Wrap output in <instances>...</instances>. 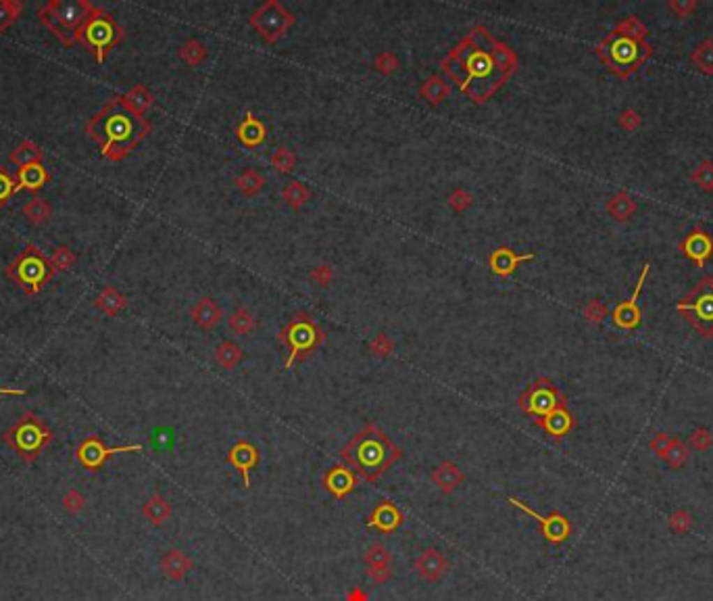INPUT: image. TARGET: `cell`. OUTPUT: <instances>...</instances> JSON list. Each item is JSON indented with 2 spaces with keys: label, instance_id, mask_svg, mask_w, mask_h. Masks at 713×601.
Instances as JSON below:
<instances>
[{
  "label": "cell",
  "instance_id": "58",
  "mask_svg": "<svg viewBox=\"0 0 713 601\" xmlns=\"http://www.w3.org/2000/svg\"><path fill=\"white\" fill-rule=\"evenodd\" d=\"M309 278H311V282L317 284V287H328V284L332 282V278H334V272H332V268H330L328 263H323V266L313 268V272H311Z\"/></svg>",
  "mask_w": 713,
  "mask_h": 601
},
{
  "label": "cell",
  "instance_id": "54",
  "mask_svg": "<svg viewBox=\"0 0 713 601\" xmlns=\"http://www.w3.org/2000/svg\"><path fill=\"white\" fill-rule=\"evenodd\" d=\"M713 445V435L707 428H697L691 435V447L695 451H707Z\"/></svg>",
  "mask_w": 713,
  "mask_h": 601
},
{
  "label": "cell",
  "instance_id": "33",
  "mask_svg": "<svg viewBox=\"0 0 713 601\" xmlns=\"http://www.w3.org/2000/svg\"><path fill=\"white\" fill-rule=\"evenodd\" d=\"M119 101H122V105L126 107V109H130L132 113H136V115H142L144 117V113H146V109L152 105V94L144 88V86H134L128 94H124V96H119Z\"/></svg>",
  "mask_w": 713,
  "mask_h": 601
},
{
  "label": "cell",
  "instance_id": "37",
  "mask_svg": "<svg viewBox=\"0 0 713 601\" xmlns=\"http://www.w3.org/2000/svg\"><path fill=\"white\" fill-rule=\"evenodd\" d=\"M179 59H182L186 65H190V67L200 65V63L207 59V46H205L200 40H196V38L186 40V42L179 46Z\"/></svg>",
  "mask_w": 713,
  "mask_h": 601
},
{
  "label": "cell",
  "instance_id": "59",
  "mask_svg": "<svg viewBox=\"0 0 713 601\" xmlns=\"http://www.w3.org/2000/svg\"><path fill=\"white\" fill-rule=\"evenodd\" d=\"M670 441H672V437H670V435H666V433H657V435L653 437V441H651V449L655 451V455H657L659 459H663L666 451H668V447H670Z\"/></svg>",
  "mask_w": 713,
  "mask_h": 601
},
{
  "label": "cell",
  "instance_id": "46",
  "mask_svg": "<svg viewBox=\"0 0 713 601\" xmlns=\"http://www.w3.org/2000/svg\"><path fill=\"white\" fill-rule=\"evenodd\" d=\"M607 313H609L607 305L596 299L588 300V303L582 307V315H584L590 324H601V321L607 317Z\"/></svg>",
  "mask_w": 713,
  "mask_h": 601
},
{
  "label": "cell",
  "instance_id": "10",
  "mask_svg": "<svg viewBox=\"0 0 713 601\" xmlns=\"http://www.w3.org/2000/svg\"><path fill=\"white\" fill-rule=\"evenodd\" d=\"M50 268L52 266L48 263V259L36 247H27L10 266L8 278L19 282V287H23L27 293H38L46 284V280H50Z\"/></svg>",
  "mask_w": 713,
  "mask_h": 601
},
{
  "label": "cell",
  "instance_id": "24",
  "mask_svg": "<svg viewBox=\"0 0 713 601\" xmlns=\"http://www.w3.org/2000/svg\"><path fill=\"white\" fill-rule=\"evenodd\" d=\"M236 136H238V140H240L244 147L257 149V147H261V145L267 140V128H265V124H263L259 117H255V115L249 111V113L244 115V120L238 124Z\"/></svg>",
  "mask_w": 713,
  "mask_h": 601
},
{
  "label": "cell",
  "instance_id": "20",
  "mask_svg": "<svg viewBox=\"0 0 713 601\" xmlns=\"http://www.w3.org/2000/svg\"><path fill=\"white\" fill-rule=\"evenodd\" d=\"M363 560L367 564V574L374 583L382 585L392 577V556L382 543H372Z\"/></svg>",
  "mask_w": 713,
  "mask_h": 601
},
{
  "label": "cell",
  "instance_id": "56",
  "mask_svg": "<svg viewBox=\"0 0 713 601\" xmlns=\"http://www.w3.org/2000/svg\"><path fill=\"white\" fill-rule=\"evenodd\" d=\"M670 526H672L674 533H686V530L693 526V518H691L689 512L678 509V512H674V514L670 516Z\"/></svg>",
  "mask_w": 713,
  "mask_h": 601
},
{
  "label": "cell",
  "instance_id": "30",
  "mask_svg": "<svg viewBox=\"0 0 713 601\" xmlns=\"http://www.w3.org/2000/svg\"><path fill=\"white\" fill-rule=\"evenodd\" d=\"M142 514L144 518H146L152 526H161V524H165V522L169 520V516H171V505H169V501H167L163 495L154 493V495L148 497V501L144 503Z\"/></svg>",
  "mask_w": 713,
  "mask_h": 601
},
{
  "label": "cell",
  "instance_id": "9",
  "mask_svg": "<svg viewBox=\"0 0 713 601\" xmlns=\"http://www.w3.org/2000/svg\"><path fill=\"white\" fill-rule=\"evenodd\" d=\"M676 309L703 338H713V276L701 278Z\"/></svg>",
  "mask_w": 713,
  "mask_h": 601
},
{
  "label": "cell",
  "instance_id": "36",
  "mask_svg": "<svg viewBox=\"0 0 713 601\" xmlns=\"http://www.w3.org/2000/svg\"><path fill=\"white\" fill-rule=\"evenodd\" d=\"M282 198H284V203L288 207L300 209V207L311 198V190H309L302 182H296V180H294V182H288L284 186Z\"/></svg>",
  "mask_w": 713,
  "mask_h": 601
},
{
  "label": "cell",
  "instance_id": "21",
  "mask_svg": "<svg viewBox=\"0 0 713 601\" xmlns=\"http://www.w3.org/2000/svg\"><path fill=\"white\" fill-rule=\"evenodd\" d=\"M403 522H405V514L392 501H382L374 507L367 520V526L378 528L384 535H390V533H397L403 526Z\"/></svg>",
  "mask_w": 713,
  "mask_h": 601
},
{
  "label": "cell",
  "instance_id": "26",
  "mask_svg": "<svg viewBox=\"0 0 713 601\" xmlns=\"http://www.w3.org/2000/svg\"><path fill=\"white\" fill-rule=\"evenodd\" d=\"M190 568H192V560L179 549H171L161 558V570L171 581H182L190 572Z\"/></svg>",
  "mask_w": 713,
  "mask_h": 601
},
{
  "label": "cell",
  "instance_id": "48",
  "mask_svg": "<svg viewBox=\"0 0 713 601\" xmlns=\"http://www.w3.org/2000/svg\"><path fill=\"white\" fill-rule=\"evenodd\" d=\"M21 10V2H13V0H0V31L6 29L19 15Z\"/></svg>",
  "mask_w": 713,
  "mask_h": 601
},
{
  "label": "cell",
  "instance_id": "15",
  "mask_svg": "<svg viewBox=\"0 0 713 601\" xmlns=\"http://www.w3.org/2000/svg\"><path fill=\"white\" fill-rule=\"evenodd\" d=\"M138 451H142V445H138V443H136V445L107 447V445L103 443V439H98V437H88V439H84V441L80 443V447H78V461H80L86 470L94 472V470L103 468L105 461H107L109 457L117 455V453H138Z\"/></svg>",
  "mask_w": 713,
  "mask_h": 601
},
{
  "label": "cell",
  "instance_id": "11",
  "mask_svg": "<svg viewBox=\"0 0 713 601\" xmlns=\"http://www.w3.org/2000/svg\"><path fill=\"white\" fill-rule=\"evenodd\" d=\"M568 403L566 395L553 384V380L549 378H536L522 395H520V410L528 416H532L534 420H541L545 416H549L551 412H555L559 405Z\"/></svg>",
  "mask_w": 713,
  "mask_h": 601
},
{
  "label": "cell",
  "instance_id": "6",
  "mask_svg": "<svg viewBox=\"0 0 713 601\" xmlns=\"http://www.w3.org/2000/svg\"><path fill=\"white\" fill-rule=\"evenodd\" d=\"M2 443L13 449L25 463H34L44 447L52 441V430L34 414L25 412L10 428L0 435Z\"/></svg>",
  "mask_w": 713,
  "mask_h": 601
},
{
  "label": "cell",
  "instance_id": "42",
  "mask_svg": "<svg viewBox=\"0 0 713 601\" xmlns=\"http://www.w3.org/2000/svg\"><path fill=\"white\" fill-rule=\"evenodd\" d=\"M230 328L236 332V334H249V332H253L255 330V326H257V317L249 311V309H244V307H240V309H236L232 315H230Z\"/></svg>",
  "mask_w": 713,
  "mask_h": 601
},
{
  "label": "cell",
  "instance_id": "43",
  "mask_svg": "<svg viewBox=\"0 0 713 601\" xmlns=\"http://www.w3.org/2000/svg\"><path fill=\"white\" fill-rule=\"evenodd\" d=\"M52 209L44 198H31L29 203L23 205V215L31 222V224H42L50 217Z\"/></svg>",
  "mask_w": 713,
  "mask_h": 601
},
{
  "label": "cell",
  "instance_id": "60",
  "mask_svg": "<svg viewBox=\"0 0 713 601\" xmlns=\"http://www.w3.org/2000/svg\"><path fill=\"white\" fill-rule=\"evenodd\" d=\"M346 601H367V593L363 589H353L348 595H346Z\"/></svg>",
  "mask_w": 713,
  "mask_h": 601
},
{
  "label": "cell",
  "instance_id": "50",
  "mask_svg": "<svg viewBox=\"0 0 713 601\" xmlns=\"http://www.w3.org/2000/svg\"><path fill=\"white\" fill-rule=\"evenodd\" d=\"M392 349H395V342H392L384 332H380L378 336H374V340L369 342V351H372L374 355H378V357H388V355L392 353Z\"/></svg>",
  "mask_w": 713,
  "mask_h": 601
},
{
  "label": "cell",
  "instance_id": "14",
  "mask_svg": "<svg viewBox=\"0 0 713 601\" xmlns=\"http://www.w3.org/2000/svg\"><path fill=\"white\" fill-rule=\"evenodd\" d=\"M651 272V263L647 261L642 266V272L638 276V282H636V289L632 293V297L622 303H617L611 311V321L613 326H617L619 330H626V332H632L636 330L640 324H642V309L638 305V297H640V291H642V284L647 282V276Z\"/></svg>",
  "mask_w": 713,
  "mask_h": 601
},
{
  "label": "cell",
  "instance_id": "17",
  "mask_svg": "<svg viewBox=\"0 0 713 601\" xmlns=\"http://www.w3.org/2000/svg\"><path fill=\"white\" fill-rule=\"evenodd\" d=\"M357 486H359V474L351 470L348 465H332L323 474V488L336 499L348 497Z\"/></svg>",
  "mask_w": 713,
  "mask_h": 601
},
{
  "label": "cell",
  "instance_id": "47",
  "mask_svg": "<svg viewBox=\"0 0 713 601\" xmlns=\"http://www.w3.org/2000/svg\"><path fill=\"white\" fill-rule=\"evenodd\" d=\"M374 67H376L380 73H384V75H390V73H395V71L399 69V59H397V55H395V52H390V50H384V52H380V55L374 59Z\"/></svg>",
  "mask_w": 713,
  "mask_h": 601
},
{
  "label": "cell",
  "instance_id": "39",
  "mask_svg": "<svg viewBox=\"0 0 713 601\" xmlns=\"http://www.w3.org/2000/svg\"><path fill=\"white\" fill-rule=\"evenodd\" d=\"M613 31L624 34V36H630V38H636V40H647V36H649L647 25H645L636 15H628V17H624L622 21H617L615 27H613Z\"/></svg>",
  "mask_w": 713,
  "mask_h": 601
},
{
  "label": "cell",
  "instance_id": "19",
  "mask_svg": "<svg viewBox=\"0 0 713 601\" xmlns=\"http://www.w3.org/2000/svg\"><path fill=\"white\" fill-rule=\"evenodd\" d=\"M536 255L534 253H526V255H517L513 249L509 247H499L490 253L488 257V266H490V272L497 274L499 278H509L515 274V270L526 263V261H534Z\"/></svg>",
  "mask_w": 713,
  "mask_h": 601
},
{
  "label": "cell",
  "instance_id": "53",
  "mask_svg": "<svg viewBox=\"0 0 713 601\" xmlns=\"http://www.w3.org/2000/svg\"><path fill=\"white\" fill-rule=\"evenodd\" d=\"M471 203H473V196H471L467 190H463V188L453 190L450 196H448V205H450L455 211H465Z\"/></svg>",
  "mask_w": 713,
  "mask_h": 601
},
{
  "label": "cell",
  "instance_id": "27",
  "mask_svg": "<svg viewBox=\"0 0 713 601\" xmlns=\"http://www.w3.org/2000/svg\"><path fill=\"white\" fill-rule=\"evenodd\" d=\"M190 317L203 328V330H213L219 319H221V309L213 299H200L192 309H190Z\"/></svg>",
  "mask_w": 713,
  "mask_h": 601
},
{
  "label": "cell",
  "instance_id": "29",
  "mask_svg": "<svg viewBox=\"0 0 713 601\" xmlns=\"http://www.w3.org/2000/svg\"><path fill=\"white\" fill-rule=\"evenodd\" d=\"M48 182V173L42 163H31L25 167H19L17 171V190H38Z\"/></svg>",
  "mask_w": 713,
  "mask_h": 601
},
{
  "label": "cell",
  "instance_id": "31",
  "mask_svg": "<svg viewBox=\"0 0 713 601\" xmlns=\"http://www.w3.org/2000/svg\"><path fill=\"white\" fill-rule=\"evenodd\" d=\"M448 94H450V86L442 75H429L420 86V96L428 101L429 105H440L442 101H446Z\"/></svg>",
  "mask_w": 713,
  "mask_h": 601
},
{
  "label": "cell",
  "instance_id": "41",
  "mask_svg": "<svg viewBox=\"0 0 713 601\" xmlns=\"http://www.w3.org/2000/svg\"><path fill=\"white\" fill-rule=\"evenodd\" d=\"M96 307H98L101 311L109 313V315H115V313H119V311L126 307V297H124L119 291H115L113 287H109V289H105V291L101 293V297L96 299Z\"/></svg>",
  "mask_w": 713,
  "mask_h": 601
},
{
  "label": "cell",
  "instance_id": "28",
  "mask_svg": "<svg viewBox=\"0 0 713 601\" xmlns=\"http://www.w3.org/2000/svg\"><path fill=\"white\" fill-rule=\"evenodd\" d=\"M607 213L611 219L615 222H628L634 213H636V201L632 198V194H628L626 190L615 192L609 201H607Z\"/></svg>",
  "mask_w": 713,
  "mask_h": 601
},
{
  "label": "cell",
  "instance_id": "1",
  "mask_svg": "<svg viewBox=\"0 0 713 601\" xmlns=\"http://www.w3.org/2000/svg\"><path fill=\"white\" fill-rule=\"evenodd\" d=\"M517 55L511 46L497 40L488 27L476 25L442 59L440 69L459 86L471 103L490 101L517 71Z\"/></svg>",
  "mask_w": 713,
  "mask_h": 601
},
{
  "label": "cell",
  "instance_id": "61",
  "mask_svg": "<svg viewBox=\"0 0 713 601\" xmlns=\"http://www.w3.org/2000/svg\"><path fill=\"white\" fill-rule=\"evenodd\" d=\"M0 395H13V397H19V395H25V391H21V389H4V386H0Z\"/></svg>",
  "mask_w": 713,
  "mask_h": 601
},
{
  "label": "cell",
  "instance_id": "12",
  "mask_svg": "<svg viewBox=\"0 0 713 601\" xmlns=\"http://www.w3.org/2000/svg\"><path fill=\"white\" fill-rule=\"evenodd\" d=\"M296 23V17L286 8L278 0H267L263 2L253 15H251V25L257 29V34L267 42L276 44L286 31Z\"/></svg>",
  "mask_w": 713,
  "mask_h": 601
},
{
  "label": "cell",
  "instance_id": "16",
  "mask_svg": "<svg viewBox=\"0 0 713 601\" xmlns=\"http://www.w3.org/2000/svg\"><path fill=\"white\" fill-rule=\"evenodd\" d=\"M680 251L684 257H689L697 268H705L707 261L713 257V238L710 232L703 228L691 230L682 240H680Z\"/></svg>",
  "mask_w": 713,
  "mask_h": 601
},
{
  "label": "cell",
  "instance_id": "7",
  "mask_svg": "<svg viewBox=\"0 0 713 601\" xmlns=\"http://www.w3.org/2000/svg\"><path fill=\"white\" fill-rule=\"evenodd\" d=\"M92 10L94 6L86 0H57V2L46 4L40 10V17L44 25L50 27L65 46H71L78 29L92 15Z\"/></svg>",
  "mask_w": 713,
  "mask_h": 601
},
{
  "label": "cell",
  "instance_id": "51",
  "mask_svg": "<svg viewBox=\"0 0 713 601\" xmlns=\"http://www.w3.org/2000/svg\"><path fill=\"white\" fill-rule=\"evenodd\" d=\"M84 505H86V499H84V495H82L80 491L71 488V491L65 493V497H63V507H65V512H69V514H80V512L84 509Z\"/></svg>",
  "mask_w": 713,
  "mask_h": 601
},
{
  "label": "cell",
  "instance_id": "32",
  "mask_svg": "<svg viewBox=\"0 0 713 601\" xmlns=\"http://www.w3.org/2000/svg\"><path fill=\"white\" fill-rule=\"evenodd\" d=\"M265 186V175L255 169V167H247L238 178H236V188L244 194V196H255L263 190Z\"/></svg>",
  "mask_w": 713,
  "mask_h": 601
},
{
  "label": "cell",
  "instance_id": "2",
  "mask_svg": "<svg viewBox=\"0 0 713 601\" xmlns=\"http://www.w3.org/2000/svg\"><path fill=\"white\" fill-rule=\"evenodd\" d=\"M150 132V124L142 115L132 113L113 99L90 124L88 134L103 147V154L111 161H122L144 140Z\"/></svg>",
  "mask_w": 713,
  "mask_h": 601
},
{
  "label": "cell",
  "instance_id": "25",
  "mask_svg": "<svg viewBox=\"0 0 713 601\" xmlns=\"http://www.w3.org/2000/svg\"><path fill=\"white\" fill-rule=\"evenodd\" d=\"M432 482L436 484V488L440 493H453L459 484H463L465 476L461 472V468L453 461H442L432 470Z\"/></svg>",
  "mask_w": 713,
  "mask_h": 601
},
{
  "label": "cell",
  "instance_id": "3",
  "mask_svg": "<svg viewBox=\"0 0 713 601\" xmlns=\"http://www.w3.org/2000/svg\"><path fill=\"white\" fill-rule=\"evenodd\" d=\"M340 457L363 480L376 482L403 457V451L376 424H367L340 449Z\"/></svg>",
  "mask_w": 713,
  "mask_h": 601
},
{
  "label": "cell",
  "instance_id": "34",
  "mask_svg": "<svg viewBox=\"0 0 713 601\" xmlns=\"http://www.w3.org/2000/svg\"><path fill=\"white\" fill-rule=\"evenodd\" d=\"M691 65L705 73V75H713V38L703 40L691 55Z\"/></svg>",
  "mask_w": 713,
  "mask_h": 601
},
{
  "label": "cell",
  "instance_id": "45",
  "mask_svg": "<svg viewBox=\"0 0 713 601\" xmlns=\"http://www.w3.org/2000/svg\"><path fill=\"white\" fill-rule=\"evenodd\" d=\"M272 165H274L280 173H290V171L296 167V154L290 149H286V147H280V149L274 152V157H272Z\"/></svg>",
  "mask_w": 713,
  "mask_h": 601
},
{
  "label": "cell",
  "instance_id": "5",
  "mask_svg": "<svg viewBox=\"0 0 713 601\" xmlns=\"http://www.w3.org/2000/svg\"><path fill=\"white\" fill-rule=\"evenodd\" d=\"M278 340L284 342L288 349V357H286V370H290L294 363L311 357L325 340L323 330L317 326V321L311 317V313L298 311L294 313L286 326L280 330Z\"/></svg>",
  "mask_w": 713,
  "mask_h": 601
},
{
  "label": "cell",
  "instance_id": "49",
  "mask_svg": "<svg viewBox=\"0 0 713 601\" xmlns=\"http://www.w3.org/2000/svg\"><path fill=\"white\" fill-rule=\"evenodd\" d=\"M640 124H642V120H640V115L634 111V109H624L619 115H617V126L622 128V130H626V132H636L638 128H640Z\"/></svg>",
  "mask_w": 713,
  "mask_h": 601
},
{
  "label": "cell",
  "instance_id": "4",
  "mask_svg": "<svg viewBox=\"0 0 713 601\" xmlns=\"http://www.w3.org/2000/svg\"><path fill=\"white\" fill-rule=\"evenodd\" d=\"M596 55L609 67L611 73H615L622 80H628L649 61V57L653 55V46L647 40H636L611 31L596 44Z\"/></svg>",
  "mask_w": 713,
  "mask_h": 601
},
{
  "label": "cell",
  "instance_id": "38",
  "mask_svg": "<svg viewBox=\"0 0 713 601\" xmlns=\"http://www.w3.org/2000/svg\"><path fill=\"white\" fill-rule=\"evenodd\" d=\"M689 457H691V451L686 447V443L682 439H678V437H672L670 447H668L666 455H663V461L672 470H678V468H682L689 461Z\"/></svg>",
  "mask_w": 713,
  "mask_h": 601
},
{
  "label": "cell",
  "instance_id": "13",
  "mask_svg": "<svg viewBox=\"0 0 713 601\" xmlns=\"http://www.w3.org/2000/svg\"><path fill=\"white\" fill-rule=\"evenodd\" d=\"M507 501H509L513 507L522 509L524 514L532 516V518L541 524V530H543V537H545L547 543H551V545H561V543H566V541L570 539L571 524L564 514L553 512L551 516H541L538 512H534L530 505H526V503L520 501L517 497H509Z\"/></svg>",
  "mask_w": 713,
  "mask_h": 601
},
{
  "label": "cell",
  "instance_id": "22",
  "mask_svg": "<svg viewBox=\"0 0 713 601\" xmlns=\"http://www.w3.org/2000/svg\"><path fill=\"white\" fill-rule=\"evenodd\" d=\"M534 424L541 426L551 439L559 441V439L568 437L571 430H573L575 418L571 416L568 403H564V405H559L555 412H551L549 416H545V418H541V420H534Z\"/></svg>",
  "mask_w": 713,
  "mask_h": 601
},
{
  "label": "cell",
  "instance_id": "8",
  "mask_svg": "<svg viewBox=\"0 0 713 601\" xmlns=\"http://www.w3.org/2000/svg\"><path fill=\"white\" fill-rule=\"evenodd\" d=\"M122 38H124V29L117 25V21L111 15H107L101 8H94L92 15L84 21V25L75 34V40L82 42L88 50H92L98 63L107 59L109 50Z\"/></svg>",
  "mask_w": 713,
  "mask_h": 601
},
{
  "label": "cell",
  "instance_id": "57",
  "mask_svg": "<svg viewBox=\"0 0 713 601\" xmlns=\"http://www.w3.org/2000/svg\"><path fill=\"white\" fill-rule=\"evenodd\" d=\"M13 192H17V184H15V178L4 169V167H0V205L13 194Z\"/></svg>",
  "mask_w": 713,
  "mask_h": 601
},
{
  "label": "cell",
  "instance_id": "18",
  "mask_svg": "<svg viewBox=\"0 0 713 601\" xmlns=\"http://www.w3.org/2000/svg\"><path fill=\"white\" fill-rule=\"evenodd\" d=\"M228 461L240 472L244 488L251 486V472L259 463V449L251 441H238L228 451Z\"/></svg>",
  "mask_w": 713,
  "mask_h": 601
},
{
  "label": "cell",
  "instance_id": "23",
  "mask_svg": "<svg viewBox=\"0 0 713 601\" xmlns=\"http://www.w3.org/2000/svg\"><path fill=\"white\" fill-rule=\"evenodd\" d=\"M416 570L418 574L428 581V583H436L440 581L446 572H448V560L446 556L436 549V547H429V549H424L418 560H416Z\"/></svg>",
  "mask_w": 713,
  "mask_h": 601
},
{
  "label": "cell",
  "instance_id": "35",
  "mask_svg": "<svg viewBox=\"0 0 713 601\" xmlns=\"http://www.w3.org/2000/svg\"><path fill=\"white\" fill-rule=\"evenodd\" d=\"M242 357H244L242 349L232 340H226L215 349V361H217V365H221L226 370H234L242 361Z\"/></svg>",
  "mask_w": 713,
  "mask_h": 601
},
{
  "label": "cell",
  "instance_id": "40",
  "mask_svg": "<svg viewBox=\"0 0 713 601\" xmlns=\"http://www.w3.org/2000/svg\"><path fill=\"white\" fill-rule=\"evenodd\" d=\"M10 163H15L17 167H25L31 163H42V150L34 143H21L17 149L10 154Z\"/></svg>",
  "mask_w": 713,
  "mask_h": 601
},
{
  "label": "cell",
  "instance_id": "52",
  "mask_svg": "<svg viewBox=\"0 0 713 601\" xmlns=\"http://www.w3.org/2000/svg\"><path fill=\"white\" fill-rule=\"evenodd\" d=\"M668 8H670L676 17L689 19V17L695 13L697 2H695V0H670V2H668Z\"/></svg>",
  "mask_w": 713,
  "mask_h": 601
},
{
  "label": "cell",
  "instance_id": "55",
  "mask_svg": "<svg viewBox=\"0 0 713 601\" xmlns=\"http://www.w3.org/2000/svg\"><path fill=\"white\" fill-rule=\"evenodd\" d=\"M73 261H75V257H73V253L69 249H57V253L50 259V266H52V272H59V270L71 268Z\"/></svg>",
  "mask_w": 713,
  "mask_h": 601
},
{
  "label": "cell",
  "instance_id": "44",
  "mask_svg": "<svg viewBox=\"0 0 713 601\" xmlns=\"http://www.w3.org/2000/svg\"><path fill=\"white\" fill-rule=\"evenodd\" d=\"M691 180L695 186H699L701 190L705 192H712L713 190V161H703L699 163L693 173H691Z\"/></svg>",
  "mask_w": 713,
  "mask_h": 601
}]
</instances>
